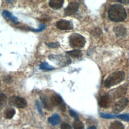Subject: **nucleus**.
Masks as SVG:
<instances>
[{
  "label": "nucleus",
  "instance_id": "f257e3e1",
  "mask_svg": "<svg viewBox=\"0 0 129 129\" xmlns=\"http://www.w3.org/2000/svg\"><path fill=\"white\" fill-rule=\"evenodd\" d=\"M109 19L113 22L123 21L126 17L124 8L120 4H114L110 6L108 11Z\"/></svg>",
  "mask_w": 129,
  "mask_h": 129
},
{
  "label": "nucleus",
  "instance_id": "f03ea898",
  "mask_svg": "<svg viewBox=\"0 0 129 129\" xmlns=\"http://www.w3.org/2000/svg\"><path fill=\"white\" fill-rule=\"evenodd\" d=\"M125 78L124 72L117 71L109 75L104 82V85L107 88H110L121 82Z\"/></svg>",
  "mask_w": 129,
  "mask_h": 129
},
{
  "label": "nucleus",
  "instance_id": "7ed1b4c3",
  "mask_svg": "<svg viewBox=\"0 0 129 129\" xmlns=\"http://www.w3.org/2000/svg\"><path fill=\"white\" fill-rule=\"evenodd\" d=\"M86 43L85 38L78 33H73L70 37V45L74 48H81L84 46Z\"/></svg>",
  "mask_w": 129,
  "mask_h": 129
},
{
  "label": "nucleus",
  "instance_id": "20e7f679",
  "mask_svg": "<svg viewBox=\"0 0 129 129\" xmlns=\"http://www.w3.org/2000/svg\"><path fill=\"white\" fill-rule=\"evenodd\" d=\"M128 100L126 97H122L116 101L112 106V111L115 113L121 112L127 105Z\"/></svg>",
  "mask_w": 129,
  "mask_h": 129
},
{
  "label": "nucleus",
  "instance_id": "39448f33",
  "mask_svg": "<svg viewBox=\"0 0 129 129\" xmlns=\"http://www.w3.org/2000/svg\"><path fill=\"white\" fill-rule=\"evenodd\" d=\"M9 104L16 107L23 108L26 106L27 103L23 98L13 96L9 99Z\"/></svg>",
  "mask_w": 129,
  "mask_h": 129
},
{
  "label": "nucleus",
  "instance_id": "423d86ee",
  "mask_svg": "<svg viewBox=\"0 0 129 129\" xmlns=\"http://www.w3.org/2000/svg\"><path fill=\"white\" fill-rule=\"evenodd\" d=\"M127 86L125 84H123L117 88H116L114 90H112V93H111V95L113 98H118L125 94Z\"/></svg>",
  "mask_w": 129,
  "mask_h": 129
},
{
  "label": "nucleus",
  "instance_id": "0eeeda50",
  "mask_svg": "<svg viewBox=\"0 0 129 129\" xmlns=\"http://www.w3.org/2000/svg\"><path fill=\"white\" fill-rule=\"evenodd\" d=\"M56 26L58 29L61 30H72L74 28L72 22L66 20H60L58 21L56 24Z\"/></svg>",
  "mask_w": 129,
  "mask_h": 129
},
{
  "label": "nucleus",
  "instance_id": "6e6552de",
  "mask_svg": "<svg viewBox=\"0 0 129 129\" xmlns=\"http://www.w3.org/2000/svg\"><path fill=\"white\" fill-rule=\"evenodd\" d=\"M79 7V4L76 2L70 3L64 9V14L67 16L72 15L76 13Z\"/></svg>",
  "mask_w": 129,
  "mask_h": 129
},
{
  "label": "nucleus",
  "instance_id": "1a4fd4ad",
  "mask_svg": "<svg viewBox=\"0 0 129 129\" xmlns=\"http://www.w3.org/2000/svg\"><path fill=\"white\" fill-rule=\"evenodd\" d=\"M110 99L109 95L106 94L101 96L98 100V104L101 107H107L110 104Z\"/></svg>",
  "mask_w": 129,
  "mask_h": 129
},
{
  "label": "nucleus",
  "instance_id": "9d476101",
  "mask_svg": "<svg viewBox=\"0 0 129 129\" xmlns=\"http://www.w3.org/2000/svg\"><path fill=\"white\" fill-rule=\"evenodd\" d=\"M113 31L114 33L117 37L124 36L126 33L125 28L122 25H118L115 26L113 29Z\"/></svg>",
  "mask_w": 129,
  "mask_h": 129
},
{
  "label": "nucleus",
  "instance_id": "9b49d317",
  "mask_svg": "<svg viewBox=\"0 0 129 129\" xmlns=\"http://www.w3.org/2000/svg\"><path fill=\"white\" fill-rule=\"evenodd\" d=\"M53 106H58V107L64 104L61 97L58 94H53L50 98Z\"/></svg>",
  "mask_w": 129,
  "mask_h": 129
},
{
  "label": "nucleus",
  "instance_id": "f8f14e48",
  "mask_svg": "<svg viewBox=\"0 0 129 129\" xmlns=\"http://www.w3.org/2000/svg\"><path fill=\"white\" fill-rule=\"evenodd\" d=\"M41 99L42 102L43 104L44 107L48 110H52V109L53 108V105L51 103V99H49V98H48L46 96H42L41 98Z\"/></svg>",
  "mask_w": 129,
  "mask_h": 129
},
{
  "label": "nucleus",
  "instance_id": "ddd939ff",
  "mask_svg": "<svg viewBox=\"0 0 129 129\" xmlns=\"http://www.w3.org/2000/svg\"><path fill=\"white\" fill-rule=\"evenodd\" d=\"M2 14L5 18L10 20V21L13 22L14 24H17L18 23V19L15 16H14L12 14H11L10 12H9V11H8L7 10H5V11H3Z\"/></svg>",
  "mask_w": 129,
  "mask_h": 129
},
{
  "label": "nucleus",
  "instance_id": "4468645a",
  "mask_svg": "<svg viewBox=\"0 0 129 129\" xmlns=\"http://www.w3.org/2000/svg\"><path fill=\"white\" fill-rule=\"evenodd\" d=\"M63 2L62 0H51L49 2V6L53 9L57 10L61 8Z\"/></svg>",
  "mask_w": 129,
  "mask_h": 129
},
{
  "label": "nucleus",
  "instance_id": "2eb2a0df",
  "mask_svg": "<svg viewBox=\"0 0 129 129\" xmlns=\"http://www.w3.org/2000/svg\"><path fill=\"white\" fill-rule=\"evenodd\" d=\"M60 120V117L58 114H54L52 116L49 117L48 119V122L53 125L57 124Z\"/></svg>",
  "mask_w": 129,
  "mask_h": 129
},
{
  "label": "nucleus",
  "instance_id": "dca6fc26",
  "mask_svg": "<svg viewBox=\"0 0 129 129\" xmlns=\"http://www.w3.org/2000/svg\"><path fill=\"white\" fill-rule=\"evenodd\" d=\"M67 54L73 58H79L82 56V51L79 49H75L67 52Z\"/></svg>",
  "mask_w": 129,
  "mask_h": 129
},
{
  "label": "nucleus",
  "instance_id": "f3484780",
  "mask_svg": "<svg viewBox=\"0 0 129 129\" xmlns=\"http://www.w3.org/2000/svg\"><path fill=\"white\" fill-rule=\"evenodd\" d=\"M15 113L16 111L14 108H9L5 111L4 117L7 119H11L13 118Z\"/></svg>",
  "mask_w": 129,
  "mask_h": 129
},
{
  "label": "nucleus",
  "instance_id": "a211bd4d",
  "mask_svg": "<svg viewBox=\"0 0 129 129\" xmlns=\"http://www.w3.org/2000/svg\"><path fill=\"white\" fill-rule=\"evenodd\" d=\"M109 129H124V126L121 122L115 121L110 124Z\"/></svg>",
  "mask_w": 129,
  "mask_h": 129
},
{
  "label": "nucleus",
  "instance_id": "6ab92c4d",
  "mask_svg": "<svg viewBox=\"0 0 129 129\" xmlns=\"http://www.w3.org/2000/svg\"><path fill=\"white\" fill-rule=\"evenodd\" d=\"M73 127L74 129H84L83 123L79 119H75L73 122Z\"/></svg>",
  "mask_w": 129,
  "mask_h": 129
},
{
  "label": "nucleus",
  "instance_id": "aec40b11",
  "mask_svg": "<svg viewBox=\"0 0 129 129\" xmlns=\"http://www.w3.org/2000/svg\"><path fill=\"white\" fill-rule=\"evenodd\" d=\"M39 68L41 70H45V71H50L54 69L52 66L49 65L47 62H44L41 64L39 66Z\"/></svg>",
  "mask_w": 129,
  "mask_h": 129
},
{
  "label": "nucleus",
  "instance_id": "412c9836",
  "mask_svg": "<svg viewBox=\"0 0 129 129\" xmlns=\"http://www.w3.org/2000/svg\"><path fill=\"white\" fill-rule=\"evenodd\" d=\"M7 98L5 94L0 93V108L3 107L7 103Z\"/></svg>",
  "mask_w": 129,
  "mask_h": 129
},
{
  "label": "nucleus",
  "instance_id": "4be33fe9",
  "mask_svg": "<svg viewBox=\"0 0 129 129\" xmlns=\"http://www.w3.org/2000/svg\"><path fill=\"white\" fill-rule=\"evenodd\" d=\"M100 116L102 118H107V119H110V118H114L116 117V115L114 114H108V113H100Z\"/></svg>",
  "mask_w": 129,
  "mask_h": 129
},
{
  "label": "nucleus",
  "instance_id": "5701e85b",
  "mask_svg": "<svg viewBox=\"0 0 129 129\" xmlns=\"http://www.w3.org/2000/svg\"><path fill=\"white\" fill-rule=\"evenodd\" d=\"M116 117L121 120L126 121H129V114H120Z\"/></svg>",
  "mask_w": 129,
  "mask_h": 129
},
{
  "label": "nucleus",
  "instance_id": "b1692460",
  "mask_svg": "<svg viewBox=\"0 0 129 129\" xmlns=\"http://www.w3.org/2000/svg\"><path fill=\"white\" fill-rule=\"evenodd\" d=\"M46 27V25L45 24H41L40 27L38 28V29H33V28H29V29L33 31V32H40L42 30H43Z\"/></svg>",
  "mask_w": 129,
  "mask_h": 129
},
{
  "label": "nucleus",
  "instance_id": "393cba45",
  "mask_svg": "<svg viewBox=\"0 0 129 129\" xmlns=\"http://www.w3.org/2000/svg\"><path fill=\"white\" fill-rule=\"evenodd\" d=\"M61 129H72L71 126L66 122H63L61 124V126H60Z\"/></svg>",
  "mask_w": 129,
  "mask_h": 129
},
{
  "label": "nucleus",
  "instance_id": "a878e982",
  "mask_svg": "<svg viewBox=\"0 0 129 129\" xmlns=\"http://www.w3.org/2000/svg\"><path fill=\"white\" fill-rule=\"evenodd\" d=\"M70 114L74 118H75V119H79V117H78V115L77 114V113L75 112L74 110H70Z\"/></svg>",
  "mask_w": 129,
  "mask_h": 129
},
{
  "label": "nucleus",
  "instance_id": "bb28decb",
  "mask_svg": "<svg viewBox=\"0 0 129 129\" xmlns=\"http://www.w3.org/2000/svg\"><path fill=\"white\" fill-rule=\"evenodd\" d=\"M46 45L48 47H51V48H56V47H57L59 46V44L58 43H53V42L47 43Z\"/></svg>",
  "mask_w": 129,
  "mask_h": 129
},
{
  "label": "nucleus",
  "instance_id": "cd10ccee",
  "mask_svg": "<svg viewBox=\"0 0 129 129\" xmlns=\"http://www.w3.org/2000/svg\"><path fill=\"white\" fill-rule=\"evenodd\" d=\"M36 107H37V109H38V111L39 112V113H40V114H42V110H41V107H40V106L39 103L37 102H36Z\"/></svg>",
  "mask_w": 129,
  "mask_h": 129
},
{
  "label": "nucleus",
  "instance_id": "c85d7f7f",
  "mask_svg": "<svg viewBox=\"0 0 129 129\" xmlns=\"http://www.w3.org/2000/svg\"><path fill=\"white\" fill-rule=\"evenodd\" d=\"M119 2L122 3L128 4V3H129V1H119Z\"/></svg>",
  "mask_w": 129,
  "mask_h": 129
},
{
  "label": "nucleus",
  "instance_id": "c756f323",
  "mask_svg": "<svg viewBox=\"0 0 129 129\" xmlns=\"http://www.w3.org/2000/svg\"><path fill=\"white\" fill-rule=\"evenodd\" d=\"M88 129H96V127L94 126H90L88 128Z\"/></svg>",
  "mask_w": 129,
  "mask_h": 129
},
{
  "label": "nucleus",
  "instance_id": "7c9ffc66",
  "mask_svg": "<svg viewBox=\"0 0 129 129\" xmlns=\"http://www.w3.org/2000/svg\"><path fill=\"white\" fill-rule=\"evenodd\" d=\"M128 15H129V9H128Z\"/></svg>",
  "mask_w": 129,
  "mask_h": 129
}]
</instances>
